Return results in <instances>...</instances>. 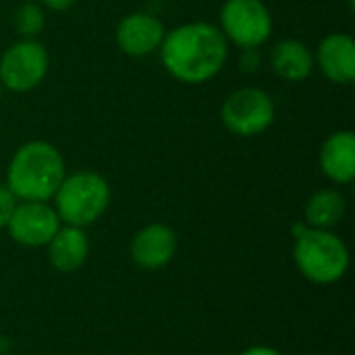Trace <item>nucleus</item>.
<instances>
[{
	"instance_id": "nucleus-1",
	"label": "nucleus",
	"mask_w": 355,
	"mask_h": 355,
	"mask_svg": "<svg viewBox=\"0 0 355 355\" xmlns=\"http://www.w3.org/2000/svg\"><path fill=\"white\" fill-rule=\"evenodd\" d=\"M158 50L166 73L191 85L216 77L229 58V44L223 31L204 21L183 23L166 31Z\"/></svg>"
},
{
	"instance_id": "nucleus-2",
	"label": "nucleus",
	"mask_w": 355,
	"mask_h": 355,
	"mask_svg": "<svg viewBox=\"0 0 355 355\" xmlns=\"http://www.w3.org/2000/svg\"><path fill=\"white\" fill-rule=\"evenodd\" d=\"M67 175L64 158L50 141L19 146L6 171V187L19 202H50Z\"/></svg>"
},
{
	"instance_id": "nucleus-3",
	"label": "nucleus",
	"mask_w": 355,
	"mask_h": 355,
	"mask_svg": "<svg viewBox=\"0 0 355 355\" xmlns=\"http://www.w3.org/2000/svg\"><path fill=\"white\" fill-rule=\"evenodd\" d=\"M293 260L300 275L314 285H335L349 270L347 243L329 229L293 227Z\"/></svg>"
},
{
	"instance_id": "nucleus-4",
	"label": "nucleus",
	"mask_w": 355,
	"mask_h": 355,
	"mask_svg": "<svg viewBox=\"0 0 355 355\" xmlns=\"http://www.w3.org/2000/svg\"><path fill=\"white\" fill-rule=\"evenodd\" d=\"M110 198V185L100 173L77 171L73 175H64L52 198V206L62 225L87 229L106 214Z\"/></svg>"
},
{
	"instance_id": "nucleus-5",
	"label": "nucleus",
	"mask_w": 355,
	"mask_h": 355,
	"mask_svg": "<svg viewBox=\"0 0 355 355\" xmlns=\"http://www.w3.org/2000/svg\"><path fill=\"white\" fill-rule=\"evenodd\" d=\"M50 56L42 42L25 40L10 44L0 56V85L8 92H31L48 73Z\"/></svg>"
},
{
	"instance_id": "nucleus-6",
	"label": "nucleus",
	"mask_w": 355,
	"mask_h": 355,
	"mask_svg": "<svg viewBox=\"0 0 355 355\" xmlns=\"http://www.w3.org/2000/svg\"><path fill=\"white\" fill-rule=\"evenodd\" d=\"M218 29L243 50L260 48L272 33V15L262 0H225Z\"/></svg>"
},
{
	"instance_id": "nucleus-7",
	"label": "nucleus",
	"mask_w": 355,
	"mask_h": 355,
	"mask_svg": "<svg viewBox=\"0 0 355 355\" xmlns=\"http://www.w3.org/2000/svg\"><path fill=\"white\" fill-rule=\"evenodd\" d=\"M220 121L237 137H256L275 121L272 98L258 87L235 89L220 106Z\"/></svg>"
},
{
	"instance_id": "nucleus-8",
	"label": "nucleus",
	"mask_w": 355,
	"mask_h": 355,
	"mask_svg": "<svg viewBox=\"0 0 355 355\" xmlns=\"http://www.w3.org/2000/svg\"><path fill=\"white\" fill-rule=\"evenodd\" d=\"M60 218L50 202H19L10 220L8 235L23 248H46L60 229Z\"/></svg>"
},
{
	"instance_id": "nucleus-9",
	"label": "nucleus",
	"mask_w": 355,
	"mask_h": 355,
	"mask_svg": "<svg viewBox=\"0 0 355 355\" xmlns=\"http://www.w3.org/2000/svg\"><path fill=\"white\" fill-rule=\"evenodd\" d=\"M177 233L164 223H150L141 227L129 245L131 260L141 270H160L168 266L177 254Z\"/></svg>"
},
{
	"instance_id": "nucleus-10",
	"label": "nucleus",
	"mask_w": 355,
	"mask_h": 355,
	"mask_svg": "<svg viewBox=\"0 0 355 355\" xmlns=\"http://www.w3.org/2000/svg\"><path fill=\"white\" fill-rule=\"evenodd\" d=\"M164 33L166 29L158 17L150 12H131L119 21L114 37H116V46L127 56L141 58L160 48Z\"/></svg>"
},
{
	"instance_id": "nucleus-11",
	"label": "nucleus",
	"mask_w": 355,
	"mask_h": 355,
	"mask_svg": "<svg viewBox=\"0 0 355 355\" xmlns=\"http://www.w3.org/2000/svg\"><path fill=\"white\" fill-rule=\"evenodd\" d=\"M314 64L329 81L349 85L355 79L354 37L347 33H329L322 37L314 52Z\"/></svg>"
},
{
	"instance_id": "nucleus-12",
	"label": "nucleus",
	"mask_w": 355,
	"mask_h": 355,
	"mask_svg": "<svg viewBox=\"0 0 355 355\" xmlns=\"http://www.w3.org/2000/svg\"><path fill=\"white\" fill-rule=\"evenodd\" d=\"M48 262L56 272L73 275L77 272L89 256V239L85 229L60 225L56 235L46 245Z\"/></svg>"
},
{
	"instance_id": "nucleus-13",
	"label": "nucleus",
	"mask_w": 355,
	"mask_h": 355,
	"mask_svg": "<svg viewBox=\"0 0 355 355\" xmlns=\"http://www.w3.org/2000/svg\"><path fill=\"white\" fill-rule=\"evenodd\" d=\"M320 171L337 185H347L355 177V135L352 131H337L327 137L318 154Z\"/></svg>"
},
{
	"instance_id": "nucleus-14",
	"label": "nucleus",
	"mask_w": 355,
	"mask_h": 355,
	"mask_svg": "<svg viewBox=\"0 0 355 355\" xmlns=\"http://www.w3.org/2000/svg\"><path fill=\"white\" fill-rule=\"evenodd\" d=\"M272 71L287 83H300L314 71V52L300 40L287 37L272 46L270 52Z\"/></svg>"
},
{
	"instance_id": "nucleus-15",
	"label": "nucleus",
	"mask_w": 355,
	"mask_h": 355,
	"mask_svg": "<svg viewBox=\"0 0 355 355\" xmlns=\"http://www.w3.org/2000/svg\"><path fill=\"white\" fill-rule=\"evenodd\" d=\"M345 212H347L345 196L335 187H322L314 191L304 206L306 225L312 229L333 231V227H337L343 220Z\"/></svg>"
},
{
	"instance_id": "nucleus-16",
	"label": "nucleus",
	"mask_w": 355,
	"mask_h": 355,
	"mask_svg": "<svg viewBox=\"0 0 355 355\" xmlns=\"http://www.w3.org/2000/svg\"><path fill=\"white\" fill-rule=\"evenodd\" d=\"M15 31L25 40H37V35L44 31L46 17L37 2H23L15 10Z\"/></svg>"
},
{
	"instance_id": "nucleus-17",
	"label": "nucleus",
	"mask_w": 355,
	"mask_h": 355,
	"mask_svg": "<svg viewBox=\"0 0 355 355\" xmlns=\"http://www.w3.org/2000/svg\"><path fill=\"white\" fill-rule=\"evenodd\" d=\"M17 204H19V200L15 198V193L6 185H0V231H4L8 227V220H10Z\"/></svg>"
},
{
	"instance_id": "nucleus-18",
	"label": "nucleus",
	"mask_w": 355,
	"mask_h": 355,
	"mask_svg": "<svg viewBox=\"0 0 355 355\" xmlns=\"http://www.w3.org/2000/svg\"><path fill=\"white\" fill-rule=\"evenodd\" d=\"M241 67H243V71H248V73L258 71V67H260V52H258V48H245V50H243Z\"/></svg>"
},
{
	"instance_id": "nucleus-19",
	"label": "nucleus",
	"mask_w": 355,
	"mask_h": 355,
	"mask_svg": "<svg viewBox=\"0 0 355 355\" xmlns=\"http://www.w3.org/2000/svg\"><path fill=\"white\" fill-rule=\"evenodd\" d=\"M75 2H77V0H37V4H40V6H46V8L56 10V12H60V10H69Z\"/></svg>"
},
{
	"instance_id": "nucleus-20",
	"label": "nucleus",
	"mask_w": 355,
	"mask_h": 355,
	"mask_svg": "<svg viewBox=\"0 0 355 355\" xmlns=\"http://www.w3.org/2000/svg\"><path fill=\"white\" fill-rule=\"evenodd\" d=\"M239 355H283L279 349L270 347V345H252L248 349H243Z\"/></svg>"
},
{
	"instance_id": "nucleus-21",
	"label": "nucleus",
	"mask_w": 355,
	"mask_h": 355,
	"mask_svg": "<svg viewBox=\"0 0 355 355\" xmlns=\"http://www.w3.org/2000/svg\"><path fill=\"white\" fill-rule=\"evenodd\" d=\"M347 4H349V6L354 8V0H347Z\"/></svg>"
},
{
	"instance_id": "nucleus-22",
	"label": "nucleus",
	"mask_w": 355,
	"mask_h": 355,
	"mask_svg": "<svg viewBox=\"0 0 355 355\" xmlns=\"http://www.w3.org/2000/svg\"><path fill=\"white\" fill-rule=\"evenodd\" d=\"M2 89H4V87H2V85H0V98H2Z\"/></svg>"
}]
</instances>
